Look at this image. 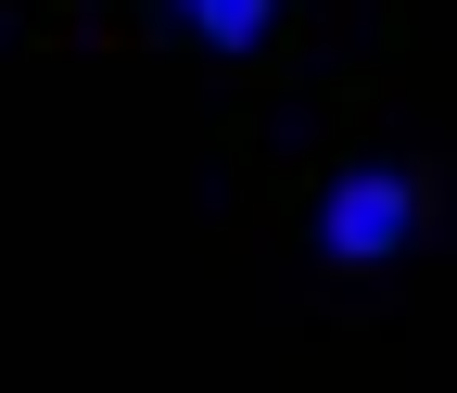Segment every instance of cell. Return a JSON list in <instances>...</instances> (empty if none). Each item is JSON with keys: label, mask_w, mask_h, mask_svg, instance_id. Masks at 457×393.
<instances>
[{"label": "cell", "mask_w": 457, "mask_h": 393, "mask_svg": "<svg viewBox=\"0 0 457 393\" xmlns=\"http://www.w3.org/2000/svg\"><path fill=\"white\" fill-rule=\"evenodd\" d=\"M420 178L407 165H356V178H330V203H318V254L330 266H381V254H407L420 242Z\"/></svg>", "instance_id": "6da1fadb"}, {"label": "cell", "mask_w": 457, "mask_h": 393, "mask_svg": "<svg viewBox=\"0 0 457 393\" xmlns=\"http://www.w3.org/2000/svg\"><path fill=\"white\" fill-rule=\"evenodd\" d=\"M179 26H191L204 51H254V38L279 26V0H179Z\"/></svg>", "instance_id": "7a4b0ae2"}]
</instances>
